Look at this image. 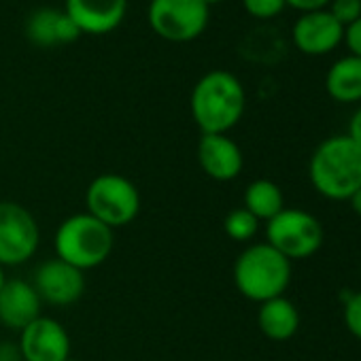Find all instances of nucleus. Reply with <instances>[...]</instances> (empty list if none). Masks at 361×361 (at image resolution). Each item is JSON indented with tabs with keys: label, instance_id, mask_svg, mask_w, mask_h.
I'll use <instances>...</instances> for the list:
<instances>
[{
	"label": "nucleus",
	"instance_id": "nucleus-19",
	"mask_svg": "<svg viewBox=\"0 0 361 361\" xmlns=\"http://www.w3.org/2000/svg\"><path fill=\"white\" fill-rule=\"evenodd\" d=\"M257 230H259V221L245 207L230 211L224 219V232L228 234V238H232L236 243L253 240Z\"/></svg>",
	"mask_w": 361,
	"mask_h": 361
},
{
	"label": "nucleus",
	"instance_id": "nucleus-18",
	"mask_svg": "<svg viewBox=\"0 0 361 361\" xmlns=\"http://www.w3.org/2000/svg\"><path fill=\"white\" fill-rule=\"evenodd\" d=\"M243 207L257 219L270 221L285 209V196L281 188L270 178H255L247 185L243 196Z\"/></svg>",
	"mask_w": 361,
	"mask_h": 361
},
{
	"label": "nucleus",
	"instance_id": "nucleus-4",
	"mask_svg": "<svg viewBox=\"0 0 361 361\" xmlns=\"http://www.w3.org/2000/svg\"><path fill=\"white\" fill-rule=\"evenodd\" d=\"M113 245V230L90 213H77L66 217L58 226L54 238L56 257L75 266L81 272L102 266L109 259Z\"/></svg>",
	"mask_w": 361,
	"mask_h": 361
},
{
	"label": "nucleus",
	"instance_id": "nucleus-13",
	"mask_svg": "<svg viewBox=\"0 0 361 361\" xmlns=\"http://www.w3.org/2000/svg\"><path fill=\"white\" fill-rule=\"evenodd\" d=\"M128 0H66L64 11L81 35L113 32L126 18Z\"/></svg>",
	"mask_w": 361,
	"mask_h": 361
},
{
	"label": "nucleus",
	"instance_id": "nucleus-6",
	"mask_svg": "<svg viewBox=\"0 0 361 361\" xmlns=\"http://www.w3.org/2000/svg\"><path fill=\"white\" fill-rule=\"evenodd\" d=\"M266 243L289 262L308 259L323 245V226L308 211L283 209L266 224Z\"/></svg>",
	"mask_w": 361,
	"mask_h": 361
},
{
	"label": "nucleus",
	"instance_id": "nucleus-5",
	"mask_svg": "<svg viewBox=\"0 0 361 361\" xmlns=\"http://www.w3.org/2000/svg\"><path fill=\"white\" fill-rule=\"evenodd\" d=\"M85 207V213L111 230H117L130 226L138 217L140 194L128 176L117 172H102L87 185Z\"/></svg>",
	"mask_w": 361,
	"mask_h": 361
},
{
	"label": "nucleus",
	"instance_id": "nucleus-22",
	"mask_svg": "<svg viewBox=\"0 0 361 361\" xmlns=\"http://www.w3.org/2000/svg\"><path fill=\"white\" fill-rule=\"evenodd\" d=\"M342 26L353 24L361 18V0H331L327 9Z\"/></svg>",
	"mask_w": 361,
	"mask_h": 361
},
{
	"label": "nucleus",
	"instance_id": "nucleus-21",
	"mask_svg": "<svg viewBox=\"0 0 361 361\" xmlns=\"http://www.w3.org/2000/svg\"><path fill=\"white\" fill-rule=\"evenodd\" d=\"M243 5L245 11L257 20H272L287 7L285 0H243Z\"/></svg>",
	"mask_w": 361,
	"mask_h": 361
},
{
	"label": "nucleus",
	"instance_id": "nucleus-29",
	"mask_svg": "<svg viewBox=\"0 0 361 361\" xmlns=\"http://www.w3.org/2000/svg\"><path fill=\"white\" fill-rule=\"evenodd\" d=\"M66 361H81V359H75V357H68Z\"/></svg>",
	"mask_w": 361,
	"mask_h": 361
},
{
	"label": "nucleus",
	"instance_id": "nucleus-16",
	"mask_svg": "<svg viewBox=\"0 0 361 361\" xmlns=\"http://www.w3.org/2000/svg\"><path fill=\"white\" fill-rule=\"evenodd\" d=\"M257 325L259 331L274 342L291 340L300 329V310L285 295L272 298L259 304Z\"/></svg>",
	"mask_w": 361,
	"mask_h": 361
},
{
	"label": "nucleus",
	"instance_id": "nucleus-8",
	"mask_svg": "<svg viewBox=\"0 0 361 361\" xmlns=\"http://www.w3.org/2000/svg\"><path fill=\"white\" fill-rule=\"evenodd\" d=\"M41 230L35 215L20 202L0 200V266H20L35 257Z\"/></svg>",
	"mask_w": 361,
	"mask_h": 361
},
{
	"label": "nucleus",
	"instance_id": "nucleus-10",
	"mask_svg": "<svg viewBox=\"0 0 361 361\" xmlns=\"http://www.w3.org/2000/svg\"><path fill=\"white\" fill-rule=\"evenodd\" d=\"M32 287L37 289L41 302L51 306H71L85 293V272L54 257L37 268Z\"/></svg>",
	"mask_w": 361,
	"mask_h": 361
},
{
	"label": "nucleus",
	"instance_id": "nucleus-20",
	"mask_svg": "<svg viewBox=\"0 0 361 361\" xmlns=\"http://www.w3.org/2000/svg\"><path fill=\"white\" fill-rule=\"evenodd\" d=\"M342 319H344V325L350 331V336L361 340V291L350 293V298L344 302Z\"/></svg>",
	"mask_w": 361,
	"mask_h": 361
},
{
	"label": "nucleus",
	"instance_id": "nucleus-27",
	"mask_svg": "<svg viewBox=\"0 0 361 361\" xmlns=\"http://www.w3.org/2000/svg\"><path fill=\"white\" fill-rule=\"evenodd\" d=\"M5 283H7V276H5V268L0 266V289L5 287Z\"/></svg>",
	"mask_w": 361,
	"mask_h": 361
},
{
	"label": "nucleus",
	"instance_id": "nucleus-12",
	"mask_svg": "<svg viewBox=\"0 0 361 361\" xmlns=\"http://www.w3.org/2000/svg\"><path fill=\"white\" fill-rule=\"evenodd\" d=\"M198 164L207 176L228 183L243 172L245 157L238 142L228 134H202L198 142Z\"/></svg>",
	"mask_w": 361,
	"mask_h": 361
},
{
	"label": "nucleus",
	"instance_id": "nucleus-25",
	"mask_svg": "<svg viewBox=\"0 0 361 361\" xmlns=\"http://www.w3.org/2000/svg\"><path fill=\"white\" fill-rule=\"evenodd\" d=\"M359 147H361V106L350 115V121H348V132H346Z\"/></svg>",
	"mask_w": 361,
	"mask_h": 361
},
{
	"label": "nucleus",
	"instance_id": "nucleus-9",
	"mask_svg": "<svg viewBox=\"0 0 361 361\" xmlns=\"http://www.w3.org/2000/svg\"><path fill=\"white\" fill-rule=\"evenodd\" d=\"M20 357L22 361H66L71 357V336L66 327L41 314L20 331Z\"/></svg>",
	"mask_w": 361,
	"mask_h": 361
},
{
	"label": "nucleus",
	"instance_id": "nucleus-17",
	"mask_svg": "<svg viewBox=\"0 0 361 361\" xmlns=\"http://www.w3.org/2000/svg\"><path fill=\"white\" fill-rule=\"evenodd\" d=\"M325 92L340 104L361 102V58L344 56L325 75Z\"/></svg>",
	"mask_w": 361,
	"mask_h": 361
},
{
	"label": "nucleus",
	"instance_id": "nucleus-23",
	"mask_svg": "<svg viewBox=\"0 0 361 361\" xmlns=\"http://www.w3.org/2000/svg\"><path fill=\"white\" fill-rule=\"evenodd\" d=\"M346 49H348V56H355V58H361V18L355 20L353 24L344 26V37H342Z\"/></svg>",
	"mask_w": 361,
	"mask_h": 361
},
{
	"label": "nucleus",
	"instance_id": "nucleus-11",
	"mask_svg": "<svg viewBox=\"0 0 361 361\" xmlns=\"http://www.w3.org/2000/svg\"><path fill=\"white\" fill-rule=\"evenodd\" d=\"M342 37L344 26L327 9L302 13L291 28L293 45L306 56H325L334 51L342 43Z\"/></svg>",
	"mask_w": 361,
	"mask_h": 361
},
{
	"label": "nucleus",
	"instance_id": "nucleus-26",
	"mask_svg": "<svg viewBox=\"0 0 361 361\" xmlns=\"http://www.w3.org/2000/svg\"><path fill=\"white\" fill-rule=\"evenodd\" d=\"M348 202H350V209L361 217V190H357V192L350 196V200H348Z\"/></svg>",
	"mask_w": 361,
	"mask_h": 361
},
{
	"label": "nucleus",
	"instance_id": "nucleus-2",
	"mask_svg": "<svg viewBox=\"0 0 361 361\" xmlns=\"http://www.w3.org/2000/svg\"><path fill=\"white\" fill-rule=\"evenodd\" d=\"M245 106V87L230 71L207 73L190 96V111L202 134H228L243 119Z\"/></svg>",
	"mask_w": 361,
	"mask_h": 361
},
{
	"label": "nucleus",
	"instance_id": "nucleus-1",
	"mask_svg": "<svg viewBox=\"0 0 361 361\" xmlns=\"http://www.w3.org/2000/svg\"><path fill=\"white\" fill-rule=\"evenodd\" d=\"M308 178L317 194L344 202L361 190V147L348 134L325 138L310 155Z\"/></svg>",
	"mask_w": 361,
	"mask_h": 361
},
{
	"label": "nucleus",
	"instance_id": "nucleus-24",
	"mask_svg": "<svg viewBox=\"0 0 361 361\" xmlns=\"http://www.w3.org/2000/svg\"><path fill=\"white\" fill-rule=\"evenodd\" d=\"M331 0H285V5L302 11V13H310V11H321L325 7H329Z\"/></svg>",
	"mask_w": 361,
	"mask_h": 361
},
{
	"label": "nucleus",
	"instance_id": "nucleus-7",
	"mask_svg": "<svg viewBox=\"0 0 361 361\" xmlns=\"http://www.w3.org/2000/svg\"><path fill=\"white\" fill-rule=\"evenodd\" d=\"M149 26L172 43H190L209 26V7L202 0H151Z\"/></svg>",
	"mask_w": 361,
	"mask_h": 361
},
{
	"label": "nucleus",
	"instance_id": "nucleus-3",
	"mask_svg": "<svg viewBox=\"0 0 361 361\" xmlns=\"http://www.w3.org/2000/svg\"><path fill=\"white\" fill-rule=\"evenodd\" d=\"M232 279L243 298L262 304L285 295L291 283V262L268 243H257L236 257Z\"/></svg>",
	"mask_w": 361,
	"mask_h": 361
},
{
	"label": "nucleus",
	"instance_id": "nucleus-15",
	"mask_svg": "<svg viewBox=\"0 0 361 361\" xmlns=\"http://www.w3.org/2000/svg\"><path fill=\"white\" fill-rule=\"evenodd\" d=\"M26 35L39 47L68 45L81 37L79 28L66 16V11L51 9V7H43L30 16L28 24H26Z\"/></svg>",
	"mask_w": 361,
	"mask_h": 361
},
{
	"label": "nucleus",
	"instance_id": "nucleus-28",
	"mask_svg": "<svg viewBox=\"0 0 361 361\" xmlns=\"http://www.w3.org/2000/svg\"><path fill=\"white\" fill-rule=\"evenodd\" d=\"M202 3H204L207 7H211V5H217V3H221V0H202Z\"/></svg>",
	"mask_w": 361,
	"mask_h": 361
},
{
	"label": "nucleus",
	"instance_id": "nucleus-14",
	"mask_svg": "<svg viewBox=\"0 0 361 361\" xmlns=\"http://www.w3.org/2000/svg\"><path fill=\"white\" fill-rule=\"evenodd\" d=\"M41 298L32 283L22 279H7L0 289V325L22 331L41 317Z\"/></svg>",
	"mask_w": 361,
	"mask_h": 361
}]
</instances>
